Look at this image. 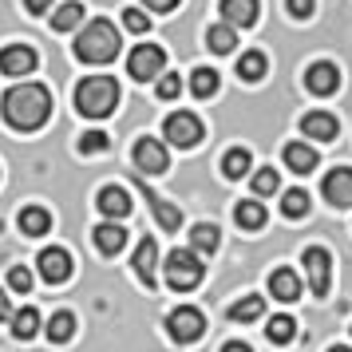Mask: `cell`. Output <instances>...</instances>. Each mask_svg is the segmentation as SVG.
Masks as SVG:
<instances>
[{
    "instance_id": "cell-1",
    "label": "cell",
    "mask_w": 352,
    "mask_h": 352,
    "mask_svg": "<svg viewBox=\"0 0 352 352\" xmlns=\"http://www.w3.org/2000/svg\"><path fill=\"white\" fill-rule=\"evenodd\" d=\"M0 115L16 131H40L52 115V91L44 83H16L0 99Z\"/></svg>"
},
{
    "instance_id": "cell-2",
    "label": "cell",
    "mask_w": 352,
    "mask_h": 352,
    "mask_svg": "<svg viewBox=\"0 0 352 352\" xmlns=\"http://www.w3.org/2000/svg\"><path fill=\"white\" fill-rule=\"evenodd\" d=\"M119 48H123V40H119L111 20H103V16H96L76 36V56H80L83 64H111L115 56H119Z\"/></svg>"
},
{
    "instance_id": "cell-3",
    "label": "cell",
    "mask_w": 352,
    "mask_h": 352,
    "mask_svg": "<svg viewBox=\"0 0 352 352\" xmlns=\"http://www.w3.org/2000/svg\"><path fill=\"white\" fill-rule=\"evenodd\" d=\"M119 107V83L111 76H87L76 87V111L83 119H107Z\"/></svg>"
},
{
    "instance_id": "cell-4",
    "label": "cell",
    "mask_w": 352,
    "mask_h": 352,
    "mask_svg": "<svg viewBox=\"0 0 352 352\" xmlns=\"http://www.w3.org/2000/svg\"><path fill=\"white\" fill-rule=\"evenodd\" d=\"M162 273H166V285L175 289V293H190V289L202 285L206 265H202V254L198 250H170Z\"/></svg>"
},
{
    "instance_id": "cell-5",
    "label": "cell",
    "mask_w": 352,
    "mask_h": 352,
    "mask_svg": "<svg viewBox=\"0 0 352 352\" xmlns=\"http://www.w3.org/2000/svg\"><path fill=\"white\" fill-rule=\"evenodd\" d=\"M162 135H166V143L182 146V151H190V146L202 143V135H206V127H202V119L190 111H175L170 119H166V127H162Z\"/></svg>"
},
{
    "instance_id": "cell-6",
    "label": "cell",
    "mask_w": 352,
    "mask_h": 352,
    "mask_svg": "<svg viewBox=\"0 0 352 352\" xmlns=\"http://www.w3.org/2000/svg\"><path fill=\"white\" fill-rule=\"evenodd\" d=\"M301 265H305V277L313 285V297H324L329 293V281H333V257L324 245H309L301 254Z\"/></svg>"
},
{
    "instance_id": "cell-7",
    "label": "cell",
    "mask_w": 352,
    "mask_h": 352,
    "mask_svg": "<svg viewBox=\"0 0 352 352\" xmlns=\"http://www.w3.org/2000/svg\"><path fill=\"white\" fill-rule=\"evenodd\" d=\"M162 67H166V52H162L159 44H139V48L127 56L131 80H139V83H151L155 76H162Z\"/></svg>"
},
{
    "instance_id": "cell-8",
    "label": "cell",
    "mask_w": 352,
    "mask_h": 352,
    "mask_svg": "<svg viewBox=\"0 0 352 352\" xmlns=\"http://www.w3.org/2000/svg\"><path fill=\"white\" fill-rule=\"evenodd\" d=\"M166 329H170V340H178V344H194L198 336L206 333V317H202L194 305H178L175 313L166 317Z\"/></svg>"
},
{
    "instance_id": "cell-9",
    "label": "cell",
    "mask_w": 352,
    "mask_h": 352,
    "mask_svg": "<svg viewBox=\"0 0 352 352\" xmlns=\"http://www.w3.org/2000/svg\"><path fill=\"white\" fill-rule=\"evenodd\" d=\"M36 265H40V277L48 285H64L67 277H72V254L60 250V245H48L44 254L36 257Z\"/></svg>"
},
{
    "instance_id": "cell-10",
    "label": "cell",
    "mask_w": 352,
    "mask_h": 352,
    "mask_svg": "<svg viewBox=\"0 0 352 352\" xmlns=\"http://www.w3.org/2000/svg\"><path fill=\"white\" fill-rule=\"evenodd\" d=\"M135 166H139V175H162L170 166V155L159 139H139L135 143Z\"/></svg>"
},
{
    "instance_id": "cell-11",
    "label": "cell",
    "mask_w": 352,
    "mask_h": 352,
    "mask_svg": "<svg viewBox=\"0 0 352 352\" xmlns=\"http://www.w3.org/2000/svg\"><path fill=\"white\" fill-rule=\"evenodd\" d=\"M36 67H40V56L28 44H8V48L0 52V72L4 76H28Z\"/></svg>"
},
{
    "instance_id": "cell-12",
    "label": "cell",
    "mask_w": 352,
    "mask_h": 352,
    "mask_svg": "<svg viewBox=\"0 0 352 352\" xmlns=\"http://www.w3.org/2000/svg\"><path fill=\"white\" fill-rule=\"evenodd\" d=\"M324 198L333 202V206H352V166H336L324 175Z\"/></svg>"
},
{
    "instance_id": "cell-13",
    "label": "cell",
    "mask_w": 352,
    "mask_h": 352,
    "mask_svg": "<svg viewBox=\"0 0 352 352\" xmlns=\"http://www.w3.org/2000/svg\"><path fill=\"white\" fill-rule=\"evenodd\" d=\"M305 87H309L313 96H333L336 87H340V72H336V64H329V60L313 64L309 72H305Z\"/></svg>"
},
{
    "instance_id": "cell-14",
    "label": "cell",
    "mask_w": 352,
    "mask_h": 352,
    "mask_svg": "<svg viewBox=\"0 0 352 352\" xmlns=\"http://www.w3.org/2000/svg\"><path fill=\"white\" fill-rule=\"evenodd\" d=\"M257 16H261L257 0H222V20L234 28H250V24H257Z\"/></svg>"
},
{
    "instance_id": "cell-15",
    "label": "cell",
    "mask_w": 352,
    "mask_h": 352,
    "mask_svg": "<svg viewBox=\"0 0 352 352\" xmlns=\"http://www.w3.org/2000/svg\"><path fill=\"white\" fill-rule=\"evenodd\" d=\"M96 206L103 218H127L131 214V194L123 190V186H103L96 198Z\"/></svg>"
},
{
    "instance_id": "cell-16",
    "label": "cell",
    "mask_w": 352,
    "mask_h": 352,
    "mask_svg": "<svg viewBox=\"0 0 352 352\" xmlns=\"http://www.w3.org/2000/svg\"><path fill=\"white\" fill-rule=\"evenodd\" d=\"M155 270H159V245H155V238H143L135 250V273L143 285H155Z\"/></svg>"
},
{
    "instance_id": "cell-17",
    "label": "cell",
    "mask_w": 352,
    "mask_h": 352,
    "mask_svg": "<svg viewBox=\"0 0 352 352\" xmlns=\"http://www.w3.org/2000/svg\"><path fill=\"white\" fill-rule=\"evenodd\" d=\"M270 293L273 297H277V301H297V297H301V281H297V273L293 270H285V265H281V270H273L270 273Z\"/></svg>"
},
{
    "instance_id": "cell-18",
    "label": "cell",
    "mask_w": 352,
    "mask_h": 352,
    "mask_svg": "<svg viewBox=\"0 0 352 352\" xmlns=\"http://www.w3.org/2000/svg\"><path fill=\"white\" fill-rule=\"evenodd\" d=\"M301 131L309 139H320V143H333L336 139V119L329 111H309L301 119Z\"/></svg>"
},
{
    "instance_id": "cell-19",
    "label": "cell",
    "mask_w": 352,
    "mask_h": 352,
    "mask_svg": "<svg viewBox=\"0 0 352 352\" xmlns=\"http://www.w3.org/2000/svg\"><path fill=\"white\" fill-rule=\"evenodd\" d=\"M317 162H320V155L309 143H289L285 146V166H289V170L309 175V170H317Z\"/></svg>"
},
{
    "instance_id": "cell-20",
    "label": "cell",
    "mask_w": 352,
    "mask_h": 352,
    "mask_svg": "<svg viewBox=\"0 0 352 352\" xmlns=\"http://www.w3.org/2000/svg\"><path fill=\"white\" fill-rule=\"evenodd\" d=\"M96 245H99V254H119L123 245H127V230L119 222H103V226H96Z\"/></svg>"
},
{
    "instance_id": "cell-21",
    "label": "cell",
    "mask_w": 352,
    "mask_h": 352,
    "mask_svg": "<svg viewBox=\"0 0 352 352\" xmlns=\"http://www.w3.org/2000/svg\"><path fill=\"white\" fill-rule=\"evenodd\" d=\"M20 230H24L28 238H44L52 230V214L44 206H24L20 210Z\"/></svg>"
},
{
    "instance_id": "cell-22",
    "label": "cell",
    "mask_w": 352,
    "mask_h": 352,
    "mask_svg": "<svg viewBox=\"0 0 352 352\" xmlns=\"http://www.w3.org/2000/svg\"><path fill=\"white\" fill-rule=\"evenodd\" d=\"M265 72H270V60H265V52H241L238 76H241L245 83H261V80H265Z\"/></svg>"
},
{
    "instance_id": "cell-23",
    "label": "cell",
    "mask_w": 352,
    "mask_h": 352,
    "mask_svg": "<svg viewBox=\"0 0 352 352\" xmlns=\"http://www.w3.org/2000/svg\"><path fill=\"white\" fill-rule=\"evenodd\" d=\"M218 245H222V234H218V226L210 222H198L190 230V250H198V254H218Z\"/></svg>"
},
{
    "instance_id": "cell-24",
    "label": "cell",
    "mask_w": 352,
    "mask_h": 352,
    "mask_svg": "<svg viewBox=\"0 0 352 352\" xmlns=\"http://www.w3.org/2000/svg\"><path fill=\"white\" fill-rule=\"evenodd\" d=\"M261 313H265V297H257V293H250V297H241V301L230 305V320H238V324H250Z\"/></svg>"
},
{
    "instance_id": "cell-25",
    "label": "cell",
    "mask_w": 352,
    "mask_h": 352,
    "mask_svg": "<svg viewBox=\"0 0 352 352\" xmlns=\"http://www.w3.org/2000/svg\"><path fill=\"white\" fill-rule=\"evenodd\" d=\"M80 20H83V4L64 0V4L52 12V28H56V32H72V28H80Z\"/></svg>"
},
{
    "instance_id": "cell-26",
    "label": "cell",
    "mask_w": 352,
    "mask_h": 352,
    "mask_svg": "<svg viewBox=\"0 0 352 352\" xmlns=\"http://www.w3.org/2000/svg\"><path fill=\"white\" fill-rule=\"evenodd\" d=\"M72 336H76V317H72L67 309H60V313L48 320V340L52 344H67Z\"/></svg>"
},
{
    "instance_id": "cell-27",
    "label": "cell",
    "mask_w": 352,
    "mask_h": 352,
    "mask_svg": "<svg viewBox=\"0 0 352 352\" xmlns=\"http://www.w3.org/2000/svg\"><path fill=\"white\" fill-rule=\"evenodd\" d=\"M206 44H210V52H218V56L234 52L238 48V32H234V24H214L210 36H206Z\"/></svg>"
},
{
    "instance_id": "cell-28",
    "label": "cell",
    "mask_w": 352,
    "mask_h": 352,
    "mask_svg": "<svg viewBox=\"0 0 352 352\" xmlns=\"http://www.w3.org/2000/svg\"><path fill=\"white\" fill-rule=\"evenodd\" d=\"M12 333H16V340H32V336L40 333V313H36L32 305L20 309V313H12Z\"/></svg>"
},
{
    "instance_id": "cell-29",
    "label": "cell",
    "mask_w": 352,
    "mask_h": 352,
    "mask_svg": "<svg viewBox=\"0 0 352 352\" xmlns=\"http://www.w3.org/2000/svg\"><path fill=\"white\" fill-rule=\"evenodd\" d=\"M234 218H238V226L241 230H261L265 226V206L261 202H238V210H234Z\"/></svg>"
},
{
    "instance_id": "cell-30",
    "label": "cell",
    "mask_w": 352,
    "mask_h": 352,
    "mask_svg": "<svg viewBox=\"0 0 352 352\" xmlns=\"http://www.w3.org/2000/svg\"><path fill=\"white\" fill-rule=\"evenodd\" d=\"M190 91L198 99H210L214 91H218V72H214V67H194L190 72Z\"/></svg>"
},
{
    "instance_id": "cell-31",
    "label": "cell",
    "mask_w": 352,
    "mask_h": 352,
    "mask_svg": "<svg viewBox=\"0 0 352 352\" xmlns=\"http://www.w3.org/2000/svg\"><path fill=\"white\" fill-rule=\"evenodd\" d=\"M222 175H226V178H245V175H250V151H241V146L226 151V159H222Z\"/></svg>"
},
{
    "instance_id": "cell-32",
    "label": "cell",
    "mask_w": 352,
    "mask_h": 352,
    "mask_svg": "<svg viewBox=\"0 0 352 352\" xmlns=\"http://www.w3.org/2000/svg\"><path fill=\"white\" fill-rule=\"evenodd\" d=\"M146 198H151V210H155V218H159L162 230H178V226H182V214H178V206L162 202V198H155V190L146 194Z\"/></svg>"
},
{
    "instance_id": "cell-33",
    "label": "cell",
    "mask_w": 352,
    "mask_h": 352,
    "mask_svg": "<svg viewBox=\"0 0 352 352\" xmlns=\"http://www.w3.org/2000/svg\"><path fill=\"white\" fill-rule=\"evenodd\" d=\"M281 214H285V218H305V214H309V194L297 190V186L285 190L281 194Z\"/></svg>"
},
{
    "instance_id": "cell-34",
    "label": "cell",
    "mask_w": 352,
    "mask_h": 352,
    "mask_svg": "<svg viewBox=\"0 0 352 352\" xmlns=\"http://www.w3.org/2000/svg\"><path fill=\"white\" fill-rule=\"evenodd\" d=\"M265 336H270L273 344H289V340L297 336V320L293 317H273L270 329H265Z\"/></svg>"
},
{
    "instance_id": "cell-35",
    "label": "cell",
    "mask_w": 352,
    "mask_h": 352,
    "mask_svg": "<svg viewBox=\"0 0 352 352\" xmlns=\"http://www.w3.org/2000/svg\"><path fill=\"white\" fill-rule=\"evenodd\" d=\"M250 190H254L257 198H270V194H277V190H281V178H277V170H270V166H265V170H257L254 182H250Z\"/></svg>"
},
{
    "instance_id": "cell-36",
    "label": "cell",
    "mask_w": 352,
    "mask_h": 352,
    "mask_svg": "<svg viewBox=\"0 0 352 352\" xmlns=\"http://www.w3.org/2000/svg\"><path fill=\"white\" fill-rule=\"evenodd\" d=\"M80 151L83 155H103V151H107V135H103V131H87L80 139Z\"/></svg>"
},
{
    "instance_id": "cell-37",
    "label": "cell",
    "mask_w": 352,
    "mask_h": 352,
    "mask_svg": "<svg viewBox=\"0 0 352 352\" xmlns=\"http://www.w3.org/2000/svg\"><path fill=\"white\" fill-rule=\"evenodd\" d=\"M178 91H182V80H178L175 72L159 76V87H155V96H159V99H178Z\"/></svg>"
},
{
    "instance_id": "cell-38",
    "label": "cell",
    "mask_w": 352,
    "mask_h": 352,
    "mask_svg": "<svg viewBox=\"0 0 352 352\" xmlns=\"http://www.w3.org/2000/svg\"><path fill=\"white\" fill-rule=\"evenodd\" d=\"M8 285L16 289V293H32V270L12 265V270H8Z\"/></svg>"
},
{
    "instance_id": "cell-39",
    "label": "cell",
    "mask_w": 352,
    "mask_h": 352,
    "mask_svg": "<svg viewBox=\"0 0 352 352\" xmlns=\"http://www.w3.org/2000/svg\"><path fill=\"white\" fill-rule=\"evenodd\" d=\"M123 28H127V32H146L151 20H146V12H139V8H127V12H123Z\"/></svg>"
},
{
    "instance_id": "cell-40",
    "label": "cell",
    "mask_w": 352,
    "mask_h": 352,
    "mask_svg": "<svg viewBox=\"0 0 352 352\" xmlns=\"http://www.w3.org/2000/svg\"><path fill=\"white\" fill-rule=\"evenodd\" d=\"M285 8H289V16L309 20L313 12H317V0H285Z\"/></svg>"
},
{
    "instance_id": "cell-41",
    "label": "cell",
    "mask_w": 352,
    "mask_h": 352,
    "mask_svg": "<svg viewBox=\"0 0 352 352\" xmlns=\"http://www.w3.org/2000/svg\"><path fill=\"white\" fill-rule=\"evenodd\" d=\"M146 8H151V12H175L178 8V0H143Z\"/></svg>"
},
{
    "instance_id": "cell-42",
    "label": "cell",
    "mask_w": 352,
    "mask_h": 352,
    "mask_svg": "<svg viewBox=\"0 0 352 352\" xmlns=\"http://www.w3.org/2000/svg\"><path fill=\"white\" fill-rule=\"evenodd\" d=\"M24 8H28L32 16H44V12L52 8V0H24Z\"/></svg>"
},
{
    "instance_id": "cell-43",
    "label": "cell",
    "mask_w": 352,
    "mask_h": 352,
    "mask_svg": "<svg viewBox=\"0 0 352 352\" xmlns=\"http://www.w3.org/2000/svg\"><path fill=\"white\" fill-rule=\"evenodd\" d=\"M0 320H12V305H8L4 293H0Z\"/></svg>"
},
{
    "instance_id": "cell-44",
    "label": "cell",
    "mask_w": 352,
    "mask_h": 352,
    "mask_svg": "<svg viewBox=\"0 0 352 352\" xmlns=\"http://www.w3.org/2000/svg\"><path fill=\"white\" fill-rule=\"evenodd\" d=\"M222 352H254V349H250V344H241V340H230Z\"/></svg>"
},
{
    "instance_id": "cell-45",
    "label": "cell",
    "mask_w": 352,
    "mask_h": 352,
    "mask_svg": "<svg viewBox=\"0 0 352 352\" xmlns=\"http://www.w3.org/2000/svg\"><path fill=\"white\" fill-rule=\"evenodd\" d=\"M329 352H352V349H344V344H336V349H329Z\"/></svg>"
}]
</instances>
